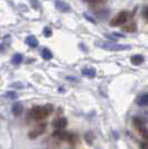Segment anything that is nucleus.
<instances>
[{
	"label": "nucleus",
	"mask_w": 148,
	"mask_h": 149,
	"mask_svg": "<svg viewBox=\"0 0 148 149\" xmlns=\"http://www.w3.org/2000/svg\"><path fill=\"white\" fill-rule=\"evenodd\" d=\"M54 108L51 105H47L43 106V107H40V106H37V107H34L30 111V116L32 119L35 120H43L46 117H48L50 113L52 112Z\"/></svg>",
	"instance_id": "nucleus-1"
},
{
	"label": "nucleus",
	"mask_w": 148,
	"mask_h": 149,
	"mask_svg": "<svg viewBox=\"0 0 148 149\" xmlns=\"http://www.w3.org/2000/svg\"><path fill=\"white\" fill-rule=\"evenodd\" d=\"M97 46H99L103 49L110 50V51H121V50L130 49V46L116 44V42H106V41H97Z\"/></svg>",
	"instance_id": "nucleus-2"
},
{
	"label": "nucleus",
	"mask_w": 148,
	"mask_h": 149,
	"mask_svg": "<svg viewBox=\"0 0 148 149\" xmlns=\"http://www.w3.org/2000/svg\"><path fill=\"white\" fill-rule=\"evenodd\" d=\"M127 19H128V13H125V11H121V13H119L115 18L111 20L110 24L112 26L123 25V24H125L127 21Z\"/></svg>",
	"instance_id": "nucleus-3"
},
{
	"label": "nucleus",
	"mask_w": 148,
	"mask_h": 149,
	"mask_svg": "<svg viewBox=\"0 0 148 149\" xmlns=\"http://www.w3.org/2000/svg\"><path fill=\"white\" fill-rule=\"evenodd\" d=\"M55 5H56V8H57L59 11H61V13H69V11H70L69 5L66 3L65 1H62V0H56Z\"/></svg>",
	"instance_id": "nucleus-4"
},
{
	"label": "nucleus",
	"mask_w": 148,
	"mask_h": 149,
	"mask_svg": "<svg viewBox=\"0 0 148 149\" xmlns=\"http://www.w3.org/2000/svg\"><path fill=\"white\" fill-rule=\"evenodd\" d=\"M45 129H46V125L40 124L37 127V128H36V129H34V130H32L30 134H29V137H30L31 139H32V138H36V137L40 136V135L43 134V131H45Z\"/></svg>",
	"instance_id": "nucleus-5"
},
{
	"label": "nucleus",
	"mask_w": 148,
	"mask_h": 149,
	"mask_svg": "<svg viewBox=\"0 0 148 149\" xmlns=\"http://www.w3.org/2000/svg\"><path fill=\"white\" fill-rule=\"evenodd\" d=\"M54 136L58 137L61 140H69L70 141L73 139V135L69 134V132H66V131H56V132H54Z\"/></svg>",
	"instance_id": "nucleus-6"
},
{
	"label": "nucleus",
	"mask_w": 148,
	"mask_h": 149,
	"mask_svg": "<svg viewBox=\"0 0 148 149\" xmlns=\"http://www.w3.org/2000/svg\"><path fill=\"white\" fill-rule=\"evenodd\" d=\"M52 125H54V127H55L56 129L60 130V129L65 128L67 126V120H66V118H58L57 120H55L52 123Z\"/></svg>",
	"instance_id": "nucleus-7"
},
{
	"label": "nucleus",
	"mask_w": 148,
	"mask_h": 149,
	"mask_svg": "<svg viewBox=\"0 0 148 149\" xmlns=\"http://www.w3.org/2000/svg\"><path fill=\"white\" fill-rule=\"evenodd\" d=\"M26 44L29 45L32 48H36L39 42H38V39L35 36H28V37L26 38Z\"/></svg>",
	"instance_id": "nucleus-8"
},
{
	"label": "nucleus",
	"mask_w": 148,
	"mask_h": 149,
	"mask_svg": "<svg viewBox=\"0 0 148 149\" xmlns=\"http://www.w3.org/2000/svg\"><path fill=\"white\" fill-rule=\"evenodd\" d=\"M137 104L139 106H147L148 105V93H142V96L137 99Z\"/></svg>",
	"instance_id": "nucleus-9"
},
{
	"label": "nucleus",
	"mask_w": 148,
	"mask_h": 149,
	"mask_svg": "<svg viewBox=\"0 0 148 149\" xmlns=\"http://www.w3.org/2000/svg\"><path fill=\"white\" fill-rule=\"evenodd\" d=\"M22 110H24V107H22V105L20 102H16L13 106V113L15 116H19L22 112Z\"/></svg>",
	"instance_id": "nucleus-10"
},
{
	"label": "nucleus",
	"mask_w": 148,
	"mask_h": 149,
	"mask_svg": "<svg viewBox=\"0 0 148 149\" xmlns=\"http://www.w3.org/2000/svg\"><path fill=\"white\" fill-rule=\"evenodd\" d=\"M82 74L86 76V77H89V78H93L96 76V69L95 68H85L82 70Z\"/></svg>",
	"instance_id": "nucleus-11"
},
{
	"label": "nucleus",
	"mask_w": 148,
	"mask_h": 149,
	"mask_svg": "<svg viewBox=\"0 0 148 149\" xmlns=\"http://www.w3.org/2000/svg\"><path fill=\"white\" fill-rule=\"evenodd\" d=\"M142 61H144V57L140 56V55H135L134 57H131V62H133V65L138 66V65H140Z\"/></svg>",
	"instance_id": "nucleus-12"
},
{
	"label": "nucleus",
	"mask_w": 148,
	"mask_h": 149,
	"mask_svg": "<svg viewBox=\"0 0 148 149\" xmlns=\"http://www.w3.org/2000/svg\"><path fill=\"white\" fill-rule=\"evenodd\" d=\"M41 56H43V59L49 60V59H51V58H52V54H51V51H50L49 49L45 48V49H43V51H41Z\"/></svg>",
	"instance_id": "nucleus-13"
},
{
	"label": "nucleus",
	"mask_w": 148,
	"mask_h": 149,
	"mask_svg": "<svg viewBox=\"0 0 148 149\" xmlns=\"http://www.w3.org/2000/svg\"><path fill=\"white\" fill-rule=\"evenodd\" d=\"M11 61H13V65H19L20 62L22 61V56H21L20 54H16V55L13 57V60H11Z\"/></svg>",
	"instance_id": "nucleus-14"
},
{
	"label": "nucleus",
	"mask_w": 148,
	"mask_h": 149,
	"mask_svg": "<svg viewBox=\"0 0 148 149\" xmlns=\"http://www.w3.org/2000/svg\"><path fill=\"white\" fill-rule=\"evenodd\" d=\"M6 97H8L9 99H16L17 98V93H15V91H7Z\"/></svg>",
	"instance_id": "nucleus-15"
},
{
	"label": "nucleus",
	"mask_w": 148,
	"mask_h": 149,
	"mask_svg": "<svg viewBox=\"0 0 148 149\" xmlns=\"http://www.w3.org/2000/svg\"><path fill=\"white\" fill-rule=\"evenodd\" d=\"M140 130V134H142V136L145 138V139H148V129H146L145 127H142V129H139Z\"/></svg>",
	"instance_id": "nucleus-16"
},
{
	"label": "nucleus",
	"mask_w": 148,
	"mask_h": 149,
	"mask_svg": "<svg viewBox=\"0 0 148 149\" xmlns=\"http://www.w3.org/2000/svg\"><path fill=\"white\" fill-rule=\"evenodd\" d=\"M124 30L129 31V32H134V31H136V26L130 25V26H127V27H124Z\"/></svg>",
	"instance_id": "nucleus-17"
},
{
	"label": "nucleus",
	"mask_w": 148,
	"mask_h": 149,
	"mask_svg": "<svg viewBox=\"0 0 148 149\" xmlns=\"http://www.w3.org/2000/svg\"><path fill=\"white\" fill-rule=\"evenodd\" d=\"M43 33H45L46 37H50V36H51V31H50V29L48 27H46V28L43 29Z\"/></svg>",
	"instance_id": "nucleus-18"
},
{
	"label": "nucleus",
	"mask_w": 148,
	"mask_h": 149,
	"mask_svg": "<svg viewBox=\"0 0 148 149\" xmlns=\"http://www.w3.org/2000/svg\"><path fill=\"white\" fill-rule=\"evenodd\" d=\"M66 79H68V80H70V81H77V78H75V77H70V76L66 77Z\"/></svg>",
	"instance_id": "nucleus-19"
},
{
	"label": "nucleus",
	"mask_w": 148,
	"mask_h": 149,
	"mask_svg": "<svg viewBox=\"0 0 148 149\" xmlns=\"http://www.w3.org/2000/svg\"><path fill=\"white\" fill-rule=\"evenodd\" d=\"M114 36H116V37H120V38H123V37H124L123 35H120V33H116V32L114 33Z\"/></svg>",
	"instance_id": "nucleus-20"
},
{
	"label": "nucleus",
	"mask_w": 148,
	"mask_h": 149,
	"mask_svg": "<svg viewBox=\"0 0 148 149\" xmlns=\"http://www.w3.org/2000/svg\"><path fill=\"white\" fill-rule=\"evenodd\" d=\"M145 16H146V18H148V7H147V9L145 10Z\"/></svg>",
	"instance_id": "nucleus-21"
}]
</instances>
